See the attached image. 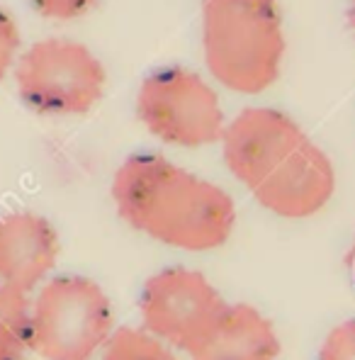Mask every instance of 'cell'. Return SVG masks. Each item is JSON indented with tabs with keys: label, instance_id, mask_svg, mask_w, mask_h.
I'll return each mask as SVG.
<instances>
[{
	"label": "cell",
	"instance_id": "cell-2",
	"mask_svg": "<svg viewBox=\"0 0 355 360\" xmlns=\"http://www.w3.org/2000/svg\"><path fill=\"white\" fill-rule=\"evenodd\" d=\"M112 200L129 226L185 251H214L236 224L234 200L219 185L158 153H136L122 163Z\"/></svg>",
	"mask_w": 355,
	"mask_h": 360
},
{
	"label": "cell",
	"instance_id": "cell-7",
	"mask_svg": "<svg viewBox=\"0 0 355 360\" xmlns=\"http://www.w3.org/2000/svg\"><path fill=\"white\" fill-rule=\"evenodd\" d=\"M226 304L202 273L183 266L151 275L139 297L146 331L180 351H188Z\"/></svg>",
	"mask_w": 355,
	"mask_h": 360
},
{
	"label": "cell",
	"instance_id": "cell-8",
	"mask_svg": "<svg viewBox=\"0 0 355 360\" xmlns=\"http://www.w3.org/2000/svg\"><path fill=\"white\" fill-rule=\"evenodd\" d=\"M59 256L56 229L34 212L0 217V288L27 295L46 278Z\"/></svg>",
	"mask_w": 355,
	"mask_h": 360
},
{
	"label": "cell",
	"instance_id": "cell-6",
	"mask_svg": "<svg viewBox=\"0 0 355 360\" xmlns=\"http://www.w3.org/2000/svg\"><path fill=\"white\" fill-rule=\"evenodd\" d=\"M136 112L151 134L188 149L214 144L226 129L217 93L195 71L180 66L148 73L139 88Z\"/></svg>",
	"mask_w": 355,
	"mask_h": 360
},
{
	"label": "cell",
	"instance_id": "cell-14",
	"mask_svg": "<svg viewBox=\"0 0 355 360\" xmlns=\"http://www.w3.org/2000/svg\"><path fill=\"white\" fill-rule=\"evenodd\" d=\"M95 0H32L37 10H39L44 18L54 20H73L86 15L93 8Z\"/></svg>",
	"mask_w": 355,
	"mask_h": 360
},
{
	"label": "cell",
	"instance_id": "cell-3",
	"mask_svg": "<svg viewBox=\"0 0 355 360\" xmlns=\"http://www.w3.org/2000/svg\"><path fill=\"white\" fill-rule=\"evenodd\" d=\"M202 44L221 86L263 93L278 81L285 54L278 0H202Z\"/></svg>",
	"mask_w": 355,
	"mask_h": 360
},
{
	"label": "cell",
	"instance_id": "cell-4",
	"mask_svg": "<svg viewBox=\"0 0 355 360\" xmlns=\"http://www.w3.org/2000/svg\"><path fill=\"white\" fill-rule=\"evenodd\" d=\"M112 336V307L98 283L59 275L30 309V348L44 360H90Z\"/></svg>",
	"mask_w": 355,
	"mask_h": 360
},
{
	"label": "cell",
	"instance_id": "cell-15",
	"mask_svg": "<svg viewBox=\"0 0 355 360\" xmlns=\"http://www.w3.org/2000/svg\"><path fill=\"white\" fill-rule=\"evenodd\" d=\"M348 18H351V25L355 30V0H351V13H348Z\"/></svg>",
	"mask_w": 355,
	"mask_h": 360
},
{
	"label": "cell",
	"instance_id": "cell-10",
	"mask_svg": "<svg viewBox=\"0 0 355 360\" xmlns=\"http://www.w3.org/2000/svg\"><path fill=\"white\" fill-rule=\"evenodd\" d=\"M27 295L0 288V360H22L30 348Z\"/></svg>",
	"mask_w": 355,
	"mask_h": 360
},
{
	"label": "cell",
	"instance_id": "cell-12",
	"mask_svg": "<svg viewBox=\"0 0 355 360\" xmlns=\"http://www.w3.org/2000/svg\"><path fill=\"white\" fill-rule=\"evenodd\" d=\"M319 360H355V319L343 321L328 333Z\"/></svg>",
	"mask_w": 355,
	"mask_h": 360
},
{
	"label": "cell",
	"instance_id": "cell-1",
	"mask_svg": "<svg viewBox=\"0 0 355 360\" xmlns=\"http://www.w3.org/2000/svg\"><path fill=\"white\" fill-rule=\"evenodd\" d=\"M224 161L268 212L304 219L326 207L336 190L328 156L292 117L248 108L224 129Z\"/></svg>",
	"mask_w": 355,
	"mask_h": 360
},
{
	"label": "cell",
	"instance_id": "cell-11",
	"mask_svg": "<svg viewBox=\"0 0 355 360\" xmlns=\"http://www.w3.org/2000/svg\"><path fill=\"white\" fill-rule=\"evenodd\" d=\"M103 360H178L163 346L161 338L151 336L146 329H131L122 326L112 331V336L105 343Z\"/></svg>",
	"mask_w": 355,
	"mask_h": 360
},
{
	"label": "cell",
	"instance_id": "cell-13",
	"mask_svg": "<svg viewBox=\"0 0 355 360\" xmlns=\"http://www.w3.org/2000/svg\"><path fill=\"white\" fill-rule=\"evenodd\" d=\"M20 49V32L8 13L0 8V81L5 78L8 68L13 66L15 54Z\"/></svg>",
	"mask_w": 355,
	"mask_h": 360
},
{
	"label": "cell",
	"instance_id": "cell-5",
	"mask_svg": "<svg viewBox=\"0 0 355 360\" xmlns=\"http://www.w3.org/2000/svg\"><path fill=\"white\" fill-rule=\"evenodd\" d=\"M20 98L41 115H83L103 98L105 68L71 39L32 44L18 63Z\"/></svg>",
	"mask_w": 355,
	"mask_h": 360
},
{
	"label": "cell",
	"instance_id": "cell-9",
	"mask_svg": "<svg viewBox=\"0 0 355 360\" xmlns=\"http://www.w3.org/2000/svg\"><path fill=\"white\" fill-rule=\"evenodd\" d=\"M185 353L193 360H278L280 338L256 307L226 304Z\"/></svg>",
	"mask_w": 355,
	"mask_h": 360
}]
</instances>
